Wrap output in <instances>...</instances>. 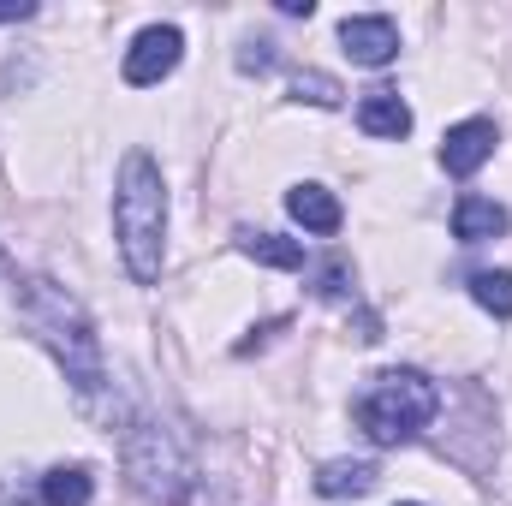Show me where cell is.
<instances>
[{
  "label": "cell",
  "instance_id": "obj_1",
  "mask_svg": "<svg viewBox=\"0 0 512 506\" xmlns=\"http://www.w3.org/2000/svg\"><path fill=\"white\" fill-rule=\"evenodd\" d=\"M18 316L36 334V346L66 370V387H72L84 417H96L102 429L126 423V399H120V387L108 381V364H102V334L66 286H54L48 274H24L18 280Z\"/></svg>",
  "mask_w": 512,
  "mask_h": 506
},
{
  "label": "cell",
  "instance_id": "obj_2",
  "mask_svg": "<svg viewBox=\"0 0 512 506\" xmlns=\"http://www.w3.org/2000/svg\"><path fill=\"white\" fill-rule=\"evenodd\" d=\"M114 239L126 256V274L137 286L161 280L167 262V185L149 149H126L120 179H114Z\"/></svg>",
  "mask_w": 512,
  "mask_h": 506
},
{
  "label": "cell",
  "instance_id": "obj_3",
  "mask_svg": "<svg viewBox=\"0 0 512 506\" xmlns=\"http://www.w3.org/2000/svg\"><path fill=\"white\" fill-rule=\"evenodd\" d=\"M435 411H441V393H435V381L423 376V370H382V376L352 399V417H358V429L376 447L417 441L435 423Z\"/></svg>",
  "mask_w": 512,
  "mask_h": 506
},
{
  "label": "cell",
  "instance_id": "obj_4",
  "mask_svg": "<svg viewBox=\"0 0 512 506\" xmlns=\"http://www.w3.org/2000/svg\"><path fill=\"white\" fill-rule=\"evenodd\" d=\"M126 483L155 506H185L197 489V465L185 453V441L155 423V417H131L126 423Z\"/></svg>",
  "mask_w": 512,
  "mask_h": 506
},
{
  "label": "cell",
  "instance_id": "obj_5",
  "mask_svg": "<svg viewBox=\"0 0 512 506\" xmlns=\"http://www.w3.org/2000/svg\"><path fill=\"white\" fill-rule=\"evenodd\" d=\"M179 60H185V30H179V24H149V30L131 36V48H126V84L149 90V84H161Z\"/></svg>",
  "mask_w": 512,
  "mask_h": 506
},
{
  "label": "cell",
  "instance_id": "obj_6",
  "mask_svg": "<svg viewBox=\"0 0 512 506\" xmlns=\"http://www.w3.org/2000/svg\"><path fill=\"white\" fill-rule=\"evenodd\" d=\"M340 48L358 60V66H393L399 54V24L387 12H358L340 24Z\"/></svg>",
  "mask_w": 512,
  "mask_h": 506
},
{
  "label": "cell",
  "instance_id": "obj_7",
  "mask_svg": "<svg viewBox=\"0 0 512 506\" xmlns=\"http://www.w3.org/2000/svg\"><path fill=\"white\" fill-rule=\"evenodd\" d=\"M495 143H501L495 120H459V126L441 137V167H447L453 179H471V173L495 155Z\"/></svg>",
  "mask_w": 512,
  "mask_h": 506
},
{
  "label": "cell",
  "instance_id": "obj_8",
  "mask_svg": "<svg viewBox=\"0 0 512 506\" xmlns=\"http://www.w3.org/2000/svg\"><path fill=\"white\" fill-rule=\"evenodd\" d=\"M286 215H292L304 233H316V239L340 233V221H346V209H340V197H334L328 185H292V191H286Z\"/></svg>",
  "mask_w": 512,
  "mask_h": 506
},
{
  "label": "cell",
  "instance_id": "obj_9",
  "mask_svg": "<svg viewBox=\"0 0 512 506\" xmlns=\"http://www.w3.org/2000/svg\"><path fill=\"white\" fill-rule=\"evenodd\" d=\"M512 227V215L495 203V197H459L453 203V239L459 245H489Z\"/></svg>",
  "mask_w": 512,
  "mask_h": 506
},
{
  "label": "cell",
  "instance_id": "obj_10",
  "mask_svg": "<svg viewBox=\"0 0 512 506\" xmlns=\"http://www.w3.org/2000/svg\"><path fill=\"white\" fill-rule=\"evenodd\" d=\"M358 126L370 131V137H405L411 131V108L399 102V90H370L358 102Z\"/></svg>",
  "mask_w": 512,
  "mask_h": 506
},
{
  "label": "cell",
  "instance_id": "obj_11",
  "mask_svg": "<svg viewBox=\"0 0 512 506\" xmlns=\"http://www.w3.org/2000/svg\"><path fill=\"white\" fill-rule=\"evenodd\" d=\"M376 477H382V471H376L370 459H334V465H322V471H316V489L340 501V495H370V489H376Z\"/></svg>",
  "mask_w": 512,
  "mask_h": 506
},
{
  "label": "cell",
  "instance_id": "obj_12",
  "mask_svg": "<svg viewBox=\"0 0 512 506\" xmlns=\"http://www.w3.org/2000/svg\"><path fill=\"white\" fill-rule=\"evenodd\" d=\"M96 501V477L84 465H54L42 477V506H90Z\"/></svg>",
  "mask_w": 512,
  "mask_h": 506
},
{
  "label": "cell",
  "instance_id": "obj_13",
  "mask_svg": "<svg viewBox=\"0 0 512 506\" xmlns=\"http://www.w3.org/2000/svg\"><path fill=\"white\" fill-rule=\"evenodd\" d=\"M239 251L262 268H304V245L286 233H239Z\"/></svg>",
  "mask_w": 512,
  "mask_h": 506
},
{
  "label": "cell",
  "instance_id": "obj_14",
  "mask_svg": "<svg viewBox=\"0 0 512 506\" xmlns=\"http://www.w3.org/2000/svg\"><path fill=\"white\" fill-rule=\"evenodd\" d=\"M471 298H477L489 316L512 322V274L507 268H483V274H471Z\"/></svg>",
  "mask_w": 512,
  "mask_h": 506
},
{
  "label": "cell",
  "instance_id": "obj_15",
  "mask_svg": "<svg viewBox=\"0 0 512 506\" xmlns=\"http://www.w3.org/2000/svg\"><path fill=\"white\" fill-rule=\"evenodd\" d=\"M340 84L328 78V72H298L292 78V102H310V108H340Z\"/></svg>",
  "mask_w": 512,
  "mask_h": 506
},
{
  "label": "cell",
  "instance_id": "obj_16",
  "mask_svg": "<svg viewBox=\"0 0 512 506\" xmlns=\"http://www.w3.org/2000/svg\"><path fill=\"white\" fill-rule=\"evenodd\" d=\"M346 280H352V268L334 256V262H322L316 268V298H346Z\"/></svg>",
  "mask_w": 512,
  "mask_h": 506
},
{
  "label": "cell",
  "instance_id": "obj_17",
  "mask_svg": "<svg viewBox=\"0 0 512 506\" xmlns=\"http://www.w3.org/2000/svg\"><path fill=\"white\" fill-rule=\"evenodd\" d=\"M268 66H274V42H245L239 72H268Z\"/></svg>",
  "mask_w": 512,
  "mask_h": 506
},
{
  "label": "cell",
  "instance_id": "obj_18",
  "mask_svg": "<svg viewBox=\"0 0 512 506\" xmlns=\"http://www.w3.org/2000/svg\"><path fill=\"white\" fill-rule=\"evenodd\" d=\"M30 12H36V0H0V24H18Z\"/></svg>",
  "mask_w": 512,
  "mask_h": 506
},
{
  "label": "cell",
  "instance_id": "obj_19",
  "mask_svg": "<svg viewBox=\"0 0 512 506\" xmlns=\"http://www.w3.org/2000/svg\"><path fill=\"white\" fill-rule=\"evenodd\" d=\"M280 12H286V18H310V12H316V0H280Z\"/></svg>",
  "mask_w": 512,
  "mask_h": 506
},
{
  "label": "cell",
  "instance_id": "obj_20",
  "mask_svg": "<svg viewBox=\"0 0 512 506\" xmlns=\"http://www.w3.org/2000/svg\"><path fill=\"white\" fill-rule=\"evenodd\" d=\"M0 286H12V292H18V274H12V262H6V256H0Z\"/></svg>",
  "mask_w": 512,
  "mask_h": 506
},
{
  "label": "cell",
  "instance_id": "obj_21",
  "mask_svg": "<svg viewBox=\"0 0 512 506\" xmlns=\"http://www.w3.org/2000/svg\"><path fill=\"white\" fill-rule=\"evenodd\" d=\"M0 506H24V501H18V495H0Z\"/></svg>",
  "mask_w": 512,
  "mask_h": 506
},
{
  "label": "cell",
  "instance_id": "obj_22",
  "mask_svg": "<svg viewBox=\"0 0 512 506\" xmlns=\"http://www.w3.org/2000/svg\"><path fill=\"white\" fill-rule=\"evenodd\" d=\"M399 506H417V501H399Z\"/></svg>",
  "mask_w": 512,
  "mask_h": 506
}]
</instances>
